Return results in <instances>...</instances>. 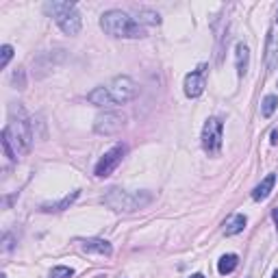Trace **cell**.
Here are the masks:
<instances>
[{"label": "cell", "mask_w": 278, "mask_h": 278, "mask_svg": "<svg viewBox=\"0 0 278 278\" xmlns=\"http://www.w3.org/2000/svg\"><path fill=\"white\" fill-rule=\"evenodd\" d=\"M124 152H126V146L124 144H117V146L111 148L109 152H104V157L100 159L98 165H96V176L98 179H104V176H109L111 172H113L117 165L122 163Z\"/></svg>", "instance_id": "cell-6"}, {"label": "cell", "mask_w": 278, "mask_h": 278, "mask_svg": "<svg viewBox=\"0 0 278 278\" xmlns=\"http://www.w3.org/2000/svg\"><path fill=\"white\" fill-rule=\"evenodd\" d=\"M31 144H33V133L26 120H13L2 131V148H4V155L11 161L26 155L31 150Z\"/></svg>", "instance_id": "cell-1"}, {"label": "cell", "mask_w": 278, "mask_h": 278, "mask_svg": "<svg viewBox=\"0 0 278 278\" xmlns=\"http://www.w3.org/2000/svg\"><path fill=\"white\" fill-rule=\"evenodd\" d=\"M246 222H248L246 215H239V213H237V215H233L226 224H224V233H226L228 237H230V235H237V233H241V230L246 228Z\"/></svg>", "instance_id": "cell-14"}, {"label": "cell", "mask_w": 278, "mask_h": 278, "mask_svg": "<svg viewBox=\"0 0 278 278\" xmlns=\"http://www.w3.org/2000/svg\"><path fill=\"white\" fill-rule=\"evenodd\" d=\"M274 278H278V270H276V272H274Z\"/></svg>", "instance_id": "cell-23"}, {"label": "cell", "mask_w": 278, "mask_h": 278, "mask_svg": "<svg viewBox=\"0 0 278 278\" xmlns=\"http://www.w3.org/2000/svg\"><path fill=\"white\" fill-rule=\"evenodd\" d=\"M100 26L106 35H113V37H126V39H137L146 35V28L135 22L133 17H128L124 11H106L100 17Z\"/></svg>", "instance_id": "cell-2"}, {"label": "cell", "mask_w": 278, "mask_h": 278, "mask_svg": "<svg viewBox=\"0 0 278 278\" xmlns=\"http://www.w3.org/2000/svg\"><path fill=\"white\" fill-rule=\"evenodd\" d=\"M106 90H109L115 104L131 102V100L137 96V85H135V81L128 79V76H115V79L106 85Z\"/></svg>", "instance_id": "cell-4"}, {"label": "cell", "mask_w": 278, "mask_h": 278, "mask_svg": "<svg viewBox=\"0 0 278 278\" xmlns=\"http://www.w3.org/2000/svg\"><path fill=\"white\" fill-rule=\"evenodd\" d=\"M106 204H111L115 211H135L144 202L139 200V196H128L120 189H111V193L106 196Z\"/></svg>", "instance_id": "cell-7"}, {"label": "cell", "mask_w": 278, "mask_h": 278, "mask_svg": "<svg viewBox=\"0 0 278 278\" xmlns=\"http://www.w3.org/2000/svg\"><path fill=\"white\" fill-rule=\"evenodd\" d=\"M237 263H239L237 254H224V257L220 259V263H217V272H220L222 276H226L237 268Z\"/></svg>", "instance_id": "cell-15"}, {"label": "cell", "mask_w": 278, "mask_h": 278, "mask_svg": "<svg viewBox=\"0 0 278 278\" xmlns=\"http://www.w3.org/2000/svg\"><path fill=\"white\" fill-rule=\"evenodd\" d=\"M204 87H206V83H204V72H202V68L185 76V93H187L189 98H198L200 93L204 92Z\"/></svg>", "instance_id": "cell-9"}, {"label": "cell", "mask_w": 278, "mask_h": 278, "mask_svg": "<svg viewBox=\"0 0 278 278\" xmlns=\"http://www.w3.org/2000/svg\"><path fill=\"white\" fill-rule=\"evenodd\" d=\"M79 244L85 252H96V254H102V257H109V254L113 252L111 244L104 241V239H83V241H79Z\"/></svg>", "instance_id": "cell-10"}, {"label": "cell", "mask_w": 278, "mask_h": 278, "mask_svg": "<svg viewBox=\"0 0 278 278\" xmlns=\"http://www.w3.org/2000/svg\"><path fill=\"white\" fill-rule=\"evenodd\" d=\"M44 9L55 17L59 28L66 35H76L81 31V15L74 2H48Z\"/></svg>", "instance_id": "cell-3"}, {"label": "cell", "mask_w": 278, "mask_h": 278, "mask_svg": "<svg viewBox=\"0 0 278 278\" xmlns=\"http://www.w3.org/2000/svg\"><path fill=\"white\" fill-rule=\"evenodd\" d=\"M202 148L211 155H215L222 148V122L215 120V117L206 120L202 128Z\"/></svg>", "instance_id": "cell-5"}, {"label": "cell", "mask_w": 278, "mask_h": 278, "mask_svg": "<svg viewBox=\"0 0 278 278\" xmlns=\"http://www.w3.org/2000/svg\"><path fill=\"white\" fill-rule=\"evenodd\" d=\"M274 185H276V174H268V176H265V179L257 185V189L252 191V198L257 200V202H261V200H265V198L270 196V191L274 189Z\"/></svg>", "instance_id": "cell-12"}, {"label": "cell", "mask_w": 278, "mask_h": 278, "mask_svg": "<svg viewBox=\"0 0 278 278\" xmlns=\"http://www.w3.org/2000/svg\"><path fill=\"white\" fill-rule=\"evenodd\" d=\"M76 198H79V191H72L70 196L63 198L61 202H55V204H44V211H63V209H68V206L72 204Z\"/></svg>", "instance_id": "cell-16"}, {"label": "cell", "mask_w": 278, "mask_h": 278, "mask_svg": "<svg viewBox=\"0 0 278 278\" xmlns=\"http://www.w3.org/2000/svg\"><path fill=\"white\" fill-rule=\"evenodd\" d=\"M191 278H204V276H202V274H193Z\"/></svg>", "instance_id": "cell-22"}, {"label": "cell", "mask_w": 278, "mask_h": 278, "mask_svg": "<svg viewBox=\"0 0 278 278\" xmlns=\"http://www.w3.org/2000/svg\"><path fill=\"white\" fill-rule=\"evenodd\" d=\"M235 63H237V74L244 76L250 68V50H248L246 44H237L235 48Z\"/></svg>", "instance_id": "cell-11"}, {"label": "cell", "mask_w": 278, "mask_h": 278, "mask_svg": "<svg viewBox=\"0 0 278 278\" xmlns=\"http://www.w3.org/2000/svg\"><path fill=\"white\" fill-rule=\"evenodd\" d=\"M276 106H278V98L274 96V93L265 96V98H263V109H261L263 117H272V113L276 111Z\"/></svg>", "instance_id": "cell-17"}, {"label": "cell", "mask_w": 278, "mask_h": 278, "mask_svg": "<svg viewBox=\"0 0 278 278\" xmlns=\"http://www.w3.org/2000/svg\"><path fill=\"white\" fill-rule=\"evenodd\" d=\"M274 222H276V226H278V209L274 211Z\"/></svg>", "instance_id": "cell-21"}, {"label": "cell", "mask_w": 278, "mask_h": 278, "mask_svg": "<svg viewBox=\"0 0 278 278\" xmlns=\"http://www.w3.org/2000/svg\"><path fill=\"white\" fill-rule=\"evenodd\" d=\"M87 100H90L92 104H96V106H111V104H115L106 87H96L93 92H90V96H87Z\"/></svg>", "instance_id": "cell-13"}, {"label": "cell", "mask_w": 278, "mask_h": 278, "mask_svg": "<svg viewBox=\"0 0 278 278\" xmlns=\"http://www.w3.org/2000/svg\"><path fill=\"white\" fill-rule=\"evenodd\" d=\"M122 128V117L117 113H104L98 115L96 122H93V131L100 135H113Z\"/></svg>", "instance_id": "cell-8"}, {"label": "cell", "mask_w": 278, "mask_h": 278, "mask_svg": "<svg viewBox=\"0 0 278 278\" xmlns=\"http://www.w3.org/2000/svg\"><path fill=\"white\" fill-rule=\"evenodd\" d=\"M72 274H74V272L70 268H66V265H59V268H52L50 278H70Z\"/></svg>", "instance_id": "cell-18"}, {"label": "cell", "mask_w": 278, "mask_h": 278, "mask_svg": "<svg viewBox=\"0 0 278 278\" xmlns=\"http://www.w3.org/2000/svg\"><path fill=\"white\" fill-rule=\"evenodd\" d=\"M0 52H2V55H0V68H7V63L11 61V57H13V48H11L9 44H4Z\"/></svg>", "instance_id": "cell-19"}, {"label": "cell", "mask_w": 278, "mask_h": 278, "mask_svg": "<svg viewBox=\"0 0 278 278\" xmlns=\"http://www.w3.org/2000/svg\"><path fill=\"white\" fill-rule=\"evenodd\" d=\"M278 141V131H272V144H276Z\"/></svg>", "instance_id": "cell-20"}]
</instances>
